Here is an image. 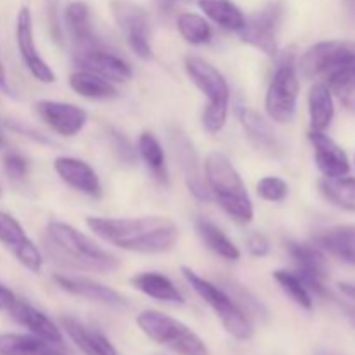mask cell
<instances>
[{"label":"cell","instance_id":"43","mask_svg":"<svg viewBox=\"0 0 355 355\" xmlns=\"http://www.w3.org/2000/svg\"><path fill=\"white\" fill-rule=\"evenodd\" d=\"M0 89L2 90H9V87H7V75H6V68H3L2 61H0Z\"/></svg>","mask_w":355,"mask_h":355},{"label":"cell","instance_id":"4","mask_svg":"<svg viewBox=\"0 0 355 355\" xmlns=\"http://www.w3.org/2000/svg\"><path fill=\"white\" fill-rule=\"evenodd\" d=\"M184 68L191 82L207 96V107L203 111V128L208 134H218L225 127L231 104V89L225 76L211 62L196 55L184 59Z\"/></svg>","mask_w":355,"mask_h":355},{"label":"cell","instance_id":"24","mask_svg":"<svg viewBox=\"0 0 355 355\" xmlns=\"http://www.w3.org/2000/svg\"><path fill=\"white\" fill-rule=\"evenodd\" d=\"M61 324L69 340L85 355H118L113 343L97 329L89 328L73 318H62Z\"/></svg>","mask_w":355,"mask_h":355},{"label":"cell","instance_id":"36","mask_svg":"<svg viewBox=\"0 0 355 355\" xmlns=\"http://www.w3.org/2000/svg\"><path fill=\"white\" fill-rule=\"evenodd\" d=\"M177 30L191 45H205L214 38V30L203 16L194 12H184L177 17Z\"/></svg>","mask_w":355,"mask_h":355},{"label":"cell","instance_id":"1","mask_svg":"<svg viewBox=\"0 0 355 355\" xmlns=\"http://www.w3.org/2000/svg\"><path fill=\"white\" fill-rule=\"evenodd\" d=\"M85 224L107 245L142 255H158L173 248L179 238L175 222L162 215L144 217H87Z\"/></svg>","mask_w":355,"mask_h":355},{"label":"cell","instance_id":"32","mask_svg":"<svg viewBox=\"0 0 355 355\" xmlns=\"http://www.w3.org/2000/svg\"><path fill=\"white\" fill-rule=\"evenodd\" d=\"M218 286L232 298V302L238 305L239 311H241L250 321H252V319H260V321H262V319L267 318L266 305H263L248 288L239 284L236 279H227V277H224V279H220V284H218Z\"/></svg>","mask_w":355,"mask_h":355},{"label":"cell","instance_id":"44","mask_svg":"<svg viewBox=\"0 0 355 355\" xmlns=\"http://www.w3.org/2000/svg\"><path fill=\"white\" fill-rule=\"evenodd\" d=\"M343 312H345L347 318H349L350 322L355 326V307H352V305H343Z\"/></svg>","mask_w":355,"mask_h":355},{"label":"cell","instance_id":"37","mask_svg":"<svg viewBox=\"0 0 355 355\" xmlns=\"http://www.w3.org/2000/svg\"><path fill=\"white\" fill-rule=\"evenodd\" d=\"M288 193H290L288 182L281 179V177L267 175L260 179L259 184H257V194L262 200L269 201V203H279V201H283L288 196Z\"/></svg>","mask_w":355,"mask_h":355},{"label":"cell","instance_id":"45","mask_svg":"<svg viewBox=\"0 0 355 355\" xmlns=\"http://www.w3.org/2000/svg\"><path fill=\"white\" fill-rule=\"evenodd\" d=\"M349 9L352 12V16L355 17V0H349Z\"/></svg>","mask_w":355,"mask_h":355},{"label":"cell","instance_id":"23","mask_svg":"<svg viewBox=\"0 0 355 355\" xmlns=\"http://www.w3.org/2000/svg\"><path fill=\"white\" fill-rule=\"evenodd\" d=\"M314 243L345 263L355 266V225H333L315 232Z\"/></svg>","mask_w":355,"mask_h":355},{"label":"cell","instance_id":"38","mask_svg":"<svg viewBox=\"0 0 355 355\" xmlns=\"http://www.w3.org/2000/svg\"><path fill=\"white\" fill-rule=\"evenodd\" d=\"M110 139H111V146H113L114 155L118 156L121 163H127V165H132L135 159V151L132 148V144L128 142V139L125 137L123 134H120L114 128H110Z\"/></svg>","mask_w":355,"mask_h":355},{"label":"cell","instance_id":"28","mask_svg":"<svg viewBox=\"0 0 355 355\" xmlns=\"http://www.w3.org/2000/svg\"><path fill=\"white\" fill-rule=\"evenodd\" d=\"M194 227H196V232L201 241H203V245L210 252H214L215 255H218L224 260H229V262H238L241 259V252H239L238 246L211 220L200 217L196 220V224H194Z\"/></svg>","mask_w":355,"mask_h":355},{"label":"cell","instance_id":"49","mask_svg":"<svg viewBox=\"0 0 355 355\" xmlns=\"http://www.w3.org/2000/svg\"><path fill=\"white\" fill-rule=\"evenodd\" d=\"M0 194H2V191H0Z\"/></svg>","mask_w":355,"mask_h":355},{"label":"cell","instance_id":"35","mask_svg":"<svg viewBox=\"0 0 355 355\" xmlns=\"http://www.w3.org/2000/svg\"><path fill=\"white\" fill-rule=\"evenodd\" d=\"M272 277L276 279V283L279 284L281 290L298 305V307L305 309V311H312L314 307V302H312V293L309 291V288L305 286V283L302 281V277L298 276L293 270H274Z\"/></svg>","mask_w":355,"mask_h":355},{"label":"cell","instance_id":"15","mask_svg":"<svg viewBox=\"0 0 355 355\" xmlns=\"http://www.w3.org/2000/svg\"><path fill=\"white\" fill-rule=\"evenodd\" d=\"M35 111L52 132L62 137H75L89 121V114L83 107L61 101L42 99L35 104Z\"/></svg>","mask_w":355,"mask_h":355},{"label":"cell","instance_id":"46","mask_svg":"<svg viewBox=\"0 0 355 355\" xmlns=\"http://www.w3.org/2000/svg\"><path fill=\"white\" fill-rule=\"evenodd\" d=\"M173 2H177V0H162V6H172Z\"/></svg>","mask_w":355,"mask_h":355},{"label":"cell","instance_id":"22","mask_svg":"<svg viewBox=\"0 0 355 355\" xmlns=\"http://www.w3.org/2000/svg\"><path fill=\"white\" fill-rule=\"evenodd\" d=\"M64 24L66 30H68L69 38H71L73 45H75V52H82L87 51V49H94L103 45L92 28L90 10L87 3H69L64 10Z\"/></svg>","mask_w":355,"mask_h":355},{"label":"cell","instance_id":"13","mask_svg":"<svg viewBox=\"0 0 355 355\" xmlns=\"http://www.w3.org/2000/svg\"><path fill=\"white\" fill-rule=\"evenodd\" d=\"M16 42L19 51L21 61L30 75L40 83H54L55 73L49 66V62L42 58L40 51L35 44L33 35V17L28 7H21L16 17Z\"/></svg>","mask_w":355,"mask_h":355},{"label":"cell","instance_id":"39","mask_svg":"<svg viewBox=\"0 0 355 355\" xmlns=\"http://www.w3.org/2000/svg\"><path fill=\"white\" fill-rule=\"evenodd\" d=\"M3 170L14 180H21L28 175V162L17 153H6L2 159Z\"/></svg>","mask_w":355,"mask_h":355},{"label":"cell","instance_id":"10","mask_svg":"<svg viewBox=\"0 0 355 355\" xmlns=\"http://www.w3.org/2000/svg\"><path fill=\"white\" fill-rule=\"evenodd\" d=\"M166 137H168V144L172 148L173 156H175L179 168L182 172L186 186L189 193L196 198L198 201H208L211 198L210 189L205 180L203 165L198 156L196 148H194L193 141L187 137L186 132L177 125H170L166 128Z\"/></svg>","mask_w":355,"mask_h":355},{"label":"cell","instance_id":"8","mask_svg":"<svg viewBox=\"0 0 355 355\" xmlns=\"http://www.w3.org/2000/svg\"><path fill=\"white\" fill-rule=\"evenodd\" d=\"M283 17L284 3L281 0H272L255 14L246 17L245 24L238 31L239 38L245 44L255 47L257 51L274 58L277 55V35H279Z\"/></svg>","mask_w":355,"mask_h":355},{"label":"cell","instance_id":"33","mask_svg":"<svg viewBox=\"0 0 355 355\" xmlns=\"http://www.w3.org/2000/svg\"><path fill=\"white\" fill-rule=\"evenodd\" d=\"M319 189L329 203L355 211V179L350 177H324L319 180Z\"/></svg>","mask_w":355,"mask_h":355},{"label":"cell","instance_id":"21","mask_svg":"<svg viewBox=\"0 0 355 355\" xmlns=\"http://www.w3.org/2000/svg\"><path fill=\"white\" fill-rule=\"evenodd\" d=\"M7 312L10 314V318L17 322L19 326L26 328L31 335L38 336V338H44L47 342L55 343V345H61L62 343V333L44 312H40L38 309H35L33 305L26 304L23 300H14V304L7 309Z\"/></svg>","mask_w":355,"mask_h":355},{"label":"cell","instance_id":"20","mask_svg":"<svg viewBox=\"0 0 355 355\" xmlns=\"http://www.w3.org/2000/svg\"><path fill=\"white\" fill-rule=\"evenodd\" d=\"M239 120H241L243 128L248 135L250 142L255 146L263 155L272 156V158H281L284 155V144L279 135L274 132L269 121L263 120L257 111L250 107H241L239 110Z\"/></svg>","mask_w":355,"mask_h":355},{"label":"cell","instance_id":"11","mask_svg":"<svg viewBox=\"0 0 355 355\" xmlns=\"http://www.w3.org/2000/svg\"><path fill=\"white\" fill-rule=\"evenodd\" d=\"M286 252L297 266L295 272L302 277L309 291L318 297H329L324 283L328 277V266H326V257L322 255V250L314 245L290 239L286 241Z\"/></svg>","mask_w":355,"mask_h":355},{"label":"cell","instance_id":"25","mask_svg":"<svg viewBox=\"0 0 355 355\" xmlns=\"http://www.w3.org/2000/svg\"><path fill=\"white\" fill-rule=\"evenodd\" d=\"M0 355H66L61 345L35 335L3 333L0 335Z\"/></svg>","mask_w":355,"mask_h":355},{"label":"cell","instance_id":"47","mask_svg":"<svg viewBox=\"0 0 355 355\" xmlns=\"http://www.w3.org/2000/svg\"><path fill=\"white\" fill-rule=\"evenodd\" d=\"M3 146V137H2V134H0V148H2Z\"/></svg>","mask_w":355,"mask_h":355},{"label":"cell","instance_id":"5","mask_svg":"<svg viewBox=\"0 0 355 355\" xmlns=\"http://www.w3.org/2000/svg\"><path fill=\"white\" fill-rule=\"evenodd\" d=\"M137 326L149 340L179 355H210L203 340L179 319L158 311L137 315Z\"/></svg>","mask_w":355,"mask_h":355},{"label":"cell","instance_id":"14","mask_svg":"<svg viewBox=\"0 0 355 355\" xmlns=\"http://www.w3.org/2000/svg\"><path fill=\"white\" fill-rule=\"evenodd\" d=\"M0 245L12 253L17 262L26 267L30 272L40 274L44 263L40 250L28 238L23 225L6 211H0Z\"/></svg>","mask_w":355,"mask_h":355},{"label":"cell","instance_id":"29","mask_svg":"<svg viewBox=\"0 0 355 355\" xmlns=\"http://www.w3.org/2000/svg\"><path fill=\"white\" fill-rule=\"evenodd\" d=\"M309 114H311V128L324 132L331 125L335 116L333 94L326 83H315L309 92Z\"/></svg>","mask_w":355,"mask_h":355},{"label":"cell","instance_id":"30","mask_svg":"<svg viewBox=\"0 0 355 355\" xmlns=\"http://www.w3.org/2000/svg\"><path fill=\"white\" fill-rule=\"evenodd\" d=\"M198 6L208 19L227 31L238 33L245 24V14L232 0H200Z\"/></svg>","mask_w":355,"mask_h":355},{"label":"cell","instance_id":"41","mask_svg":"<svg viewBox=\"0 0 355 355\" xmlns=\"http://www.w3.org/2000/svg\"><path fill=\"white\" fill-rule=\"evenodd\" d=\"M14 300H16V295L9 288L0 284V311H7L14 304Z\"/></svg>","mask_w":355,"mask_h":355},{"label":"cell","instance_id":"27","mask_svg":"<svg viewBox=\"0 0 355 355\" xmlns=\"http://www.w3.org/2000/svg\"><path fill=\"white\" fill-rule=\"evenodd\" d=\"M69 87L78 96L90 101H111L118 97V89L113 83L89 69L73 71L69 75Z\"/></svg>","mask_w":355,"mask_h":355},{"label":"cell","instance_id":"2","mask_svg":"<svg viewBox=\"0 0 355 355\" xmlns=\"http://www.w3.org/2000/svg\"><path fill=\"white\" fill-rule=\"evenodd\" d=\"M45 245H47L49 255L54 257L55 262L69 269L111 274L120 267V260L116 257L94 243V239L83 234L82 231L64 222H49Z\"/></svg>","mask_w":355,"mask_h":355},{"label":"cell","instance_id":"3","mask_svg":"<svg viewBox=\"0 0 355 355\" xmlns=\"http://www.w3.org/2000/svg\"><path fill=\"white\" fill-rule=\"evenodd\" d=\"M203 168L210 194L217 200L222 210L238 224H250L255 215L252 198L229 156L220 151L210 153L205 159Z\"/></svg>","mask_w":355,"mask_h":355},{"label":"cell","instance_id":"9","mask_svg":"<svg viewBox=\"0 0 355 355\" xmlns=\"http://www.w3.org/2000/svg\"><path fill=\"white\" fill-rule=\"evenodd\" d=\"M352 61H355V40H324L307 49L297 68L305 78H318L328 76Z\"/></svg>","mask_w":355,"mask_h":355},{"label":"cell","instance_id":"34","mask_svg":"<svg viewBox=\"0 0 355 355\" xmlns=\"http://www.w3.org/2000/svg\"><path fill=\"white\" fill-rule=\"evenodd\" d=\"M326 85L349 111L355 113V61L326 76Z\"/></svg>","mask_w":355,"mask_h":355},{"label":"cell","instance_id":"18","mask_svg":"<svg viewBox=\"0 0 355 355\" xmlns=\"http://www.w3.org/2000/svg\"><path fill=\"white\" fill-rule=\"evenodd\" d=\"M54 281L61 290H64L69 295H75V297L85 298V300L96 302V304L107 305V307H125L127 305L123 295L118 293L113 288L106 286V284L89 279V277L58 274V276H54Z\"/></svg>","mask_w":355,"mask_h":355},{"label":"cell","instance_id":"16","mask_svg":"<svg viewBox=\"0 0 355 355\" xmlns=\"http://www.w3.org/2000/svg\"><path fill=\"white\" fill-rule=\"evenodd\" d=\"M75 59L82 66V69H89V71L103 76L111 83H125L134 75L127 61H123L120 55L113 54V52L104 51L101 45L82 52H75Z\"/></svg>","mask_w":355,"mask_h":355},{"label":"cell","instance_id":"42","mask_svg":"<svg viewBox=\"0 0 355 355\" xmlns=\"http://www.w3.org/2000/svg\"><path fill=\"white\" fill-rule=\"evenodd\" d=\"M338 288L345 297L355 300V281H342V283H338Z\"/></svg>","mask_w":355,"mask_h":355},{"label":"cell","instance_id":"48","mask_svg":"<svg viewBox=\"0 0 355 355\" xmlns=\"http://www.w3.org/2000/svg\"><path fill=\"white\" fill-rule=\"evenodd\" d=\"M319 355H335V354H329V352H321Z\"/></svg>","mask_w":355,"mask_h":355},{"label":"cell","instance_id":"6","mask_svg":"<svg viewBox=\"0 0 355 355\" xmlns=\"http://www.w3.org/2000/svg\"><path fill=\"white\" fill-rule=\"evenodd\" d=\"M184 279L189 283L194 293L215 312L218 319H220L222 326L225 331L232 336V338L239 340V342H246L253 336V324L241 311L238 305L232 302V298L222 290L220 286L214 284L211 281L205 279L200 274L194 272L191 267H180Z\"/></svg>","mask_w":355,"mask_h":355},{"label":"cell","instance_id":"17","mask_svg":"<svg viewBox=\"0 0 355 355\" xmlns=\"http://www.w3.org/2000/svg\"><path fill=\"white\" fill-rule=\"evenodd\" d=\"M54 170L59 179L71 189L89 198L103 196V186L96 170L83 159L73 156H58L54 159Z\"/></svg>","mask_w":355,"mask_h":355},{"label":"cell","instance_id":"40","mask_svg":"<svg viewBox=\"0 0 355 355\" xmlns=\"http://www.w3.org/2000/svg\"><path fill=\"white\" fill-rule=\"evenodd\" d=\"M246 248H248V253L252 257H255V259H263V257L270 252V243L266 236L260 234V232H255V234L250 236L248 241H246Z\"/></svg>","mask_w":355,"mask_h":355},{"label":"cell","instance_id":"7","mask_svg":"<svg viewBox=\"0 0 355 355\" xmlns=\"http://www.w3.org/2000/svg\"><path fill=\"white\" fill-rule=\"evenodd\" d=\"M298 68L293 51L281 55L266 94V111L276 123H290L297 113L298 103Z\"/></svg>","mask_w":355,"mask_h":355},{"label":"cell","instance_id":"31","mask_svg":"<svg viewBox=\"0 0 355 355\" xmlns=\"http://www.w3.org/2000/svg\"><path fill=\"white\" fill-rule=\"evenodd\" d=\"M137 153L144 165L151 170L159 184H168V170H166L165 149L151 132H142L137 139Z\"/></svg>","mask_w":355,"mask_h":355},{"label":"cell","instance_id":"26","mask_svg":"<svg viewBox=\"0 0 355 355\" xmlns=\"http://www.w3.org/2000/svg\"><path fill=\"white\" fill-rule=\"evenodd\" d=\"M130 284L137 291L144 293L146 297L158 302H168V304L182 305L184 295L180 293L179 288L172 283L166 276L159 272H141L130 279Z\"/></svg>","mask_w":355,"mask_h":355},{"label":"cell","instance_id":"19","mask_svg":"<svg viewBox=\"0 0 355 355\" xmlns=\"http://www.w3.org/2000/svg\"><path fill=\"white\" fill-rule=\"evenodd\" d=\"M309 141L314 148V159L324 177H345L350 172V162L345 151L324 132L311 130Z\"/></svg>","mask_w":355,"mask_h":355},{"label":"cell","instance_id":"12","mask_svg":"<svg viewBox=\"0 0 355 355\" xmlns=\"http://www.w3.org/2000/svg\"><path fill=\"white\" fill-rule=\"evenodd\" d=\"M111 9H113V16L118 26L125 33L132 52L144 61L151 59L153 47L149 42V19L146 10L135 3L123 2V0L113 2Z\"/></svg>","mask_w":355,"mask_h":355}]
</instances>
